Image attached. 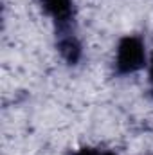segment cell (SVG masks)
Masks as SVG:
<instances>
[{
    "label": "cell",
    "mask_w": 153,
    "mask_h": 155,
    "mask_svg": "<svg viewBox=\"0 0 153 155\" xmlns=\"http://www.w3.org/2000/svg\"><path fill=\"white\" fill-rule=\"evenodd\" d=\"M40 7L52 22L56 38L77 35V11L74 0H40Z\"/></svg>",
    "instance_id": "cell-2"
},
{
    "label": "cell",
    "mask_w": 153,
    "mask_h": 155,
    "mask_svg": "<svg viewBox=\"0 0 153 155\" xmlns=\"http://www.w3.org/2000/svg\"><path fill=\"white\" fill-rule=\"evenodd\" d=\"M148 65L146 41L141 35H126L119 40L114 58L115 76H132L141 72Z\"/></svg>",
    "instance_id": "cell-1"
},
{
    "label": "cell",
    "mask_w": 153,
    "mask_h": 155,
    "mask_svg": "<svg viewBox=\"0 0 153 155\" xmlns=\"http://www.w3.org/2000/svg\"><path fill=\"white\" fill-rule=\"evenodd\" d=\"M56 49L61 60L70 67H76L83 60V43H81L79 35H69V36L56 38Z\"/></svg>",
    "instance_id": "cell-3"
},
{
    "label": "cell",
    "mask_w": 153,
    "mask_h": 155,
    "mask_svg": "<svg viewBox=\"0 0 153 155\" xmlns=\"http://www.w3.org/2000/svg\"><path fill=\"white\" fill-rule=\"evenodd\" d=\"M70 155H117L112 150H105V148H94V146H81Z\"/></svg>",
    "instance_id": "cell-4"
},
{
    "label": "cell",
    "mask_w": 153,
    "mask_h": 155,
    "mask_svg": "<svg viewBox=\"0 0 153 155\" xmlns=\"http://www.w3.org/2000/svg\"><path fill=\"white\" fill-rule=\"evenodd\" d=\"M148 81H150V94L153 97V54L148 61Z\"/></svg>",
    "instance_id": "cell-5"
}]
</instances>
